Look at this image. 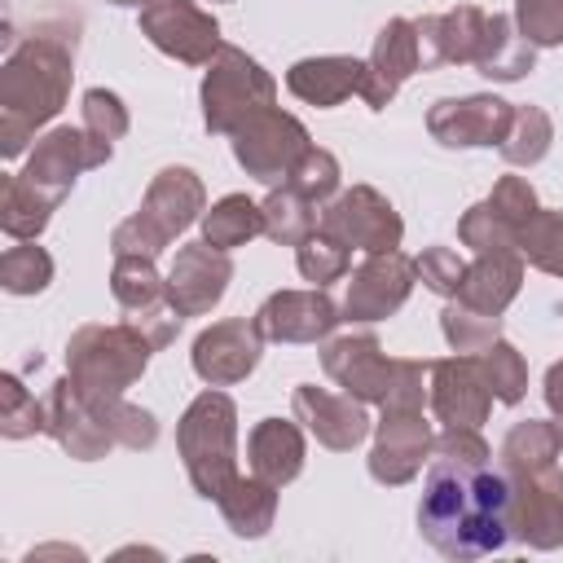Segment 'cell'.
Masks as SVG:
<instances>
[{
	"mask_svg": "<svg viewBox=\"0 0 563 563\" xmlns=\"http://www.w3.org/2000/svg\"><path fill=\"white\" fill-rule=\"evenodd\" d=\"M510 475L488 462L431 457L418 501V532L449 559H479L510 541Z\"/></svg>",
	"mask_w": 563,
	"mask_h": 563,
	"instance_id": "obj_1",
	"label": "cell"
},
{
	"mask_svg": "<svg viewBox=\"0 0 563 563\" xmlns=\"http://www.w3.org/2000/svg\"><path fill=\"white\" fill-rule=\"evenodd\" d=\"M559 431L550 422H519L501 444V471L510 475V537L532 550L563 545V475L554 466Z\"/></svg>",
	"mask_w": 563,
	"mask_h": 563,
	"instance_id": "obj_2",
	"label": "cell"
},
{
	"mask_svg": "<svg viewBox=\"0 0 563 563\" xmlns=\"http://www.w3.org/2000/svg\"><path fill=\"white\" fill-rule=\"evenodd\" d=\"M70 88V44L53 35H31L22 48L9 53L0 75V141L4 154H22L31 132L48 123Z\"/></svg>",
	"mask_w": 563,
	"mask_h": 563,
	"instance_id": "obj_3",
	"label": "cell"
},
{
	"mask_svg": "<svg viewBox=\"0 0 563 563\" xmlns=\"http://www.w3.org/2000/svg\"><path fill=\"white\" fill-rule=\"evenodd\" d=\"M233 422H238L233 400L224 391H202L176 427L185 471L198 497L207 501H220L238 484V427Z\"/></svg>",
	"mask_w": 563,
	"mask_h": 563,
	"instance_id": "obj_4",
	"label": "cell"
},
{
	"mask_svg": "<svg viewBox=\"0 0 563 563\" xmlns=\"http://www.w3.org/2000/svg\"><path fill=\"white\" fill-rule=\"evenodd\" d=\"M150 352H154V343L132 321L128 325H84L66 347L70 383L92 405L114 400V396H123V387L132 378H141Z\"/></svg>",
	"mask_w": 563,
	"mask_h": 563,
	"instance_id": "obj_5",
	"label": "cell"
},
{
	"mask_svg": "<svg viewBox=\"0 0 563 563\" xmlns=\"http://www.w3.org/2000/svg\"><path fill=\"white\" fill-rule=\"evenodd\" d=\"M198 211H202V180L189 167H167L150 185L141 211L114 229L110 246H114V255H145V260H154L176 233H185L194 224Z\"/></svg>",
	"mask_w": 563,
	"mask_h": 563,
	"instance_id": "obj_6",
	"label": "cell"
},
{
	"mask_svg": "<svg viewBox=\"0 0 563 563\" xmlns=\"http://www.w3.org/2000/svg\"><path fill=\"white\" fill-rule=\"evenodd\" d=\"M277 84L260 70L255 57H246L233 44H220L207 79H202V114L211 132H238L251 114L273 106Z\"/></svg>",
	"mask_w": 563,
	"mask_h": 563,
	"instance_id": "obj_7",
	"label": "cell"
},
{
	"mask_svg": "<svg viewBox=\"0 0 563 563\" xmlns=\"http://www.w3.org/2000/svg\"><path fill=\"white\" fill-rule=\"evenodd\" d=\"M312 145H308V132H303V123L299 119H290V114H282V110H260V114H251L238 132H233V154H238V163L255 176V180H264V185H277V180H286L295 167H299V158L308 154Z\"/></svg>",
	"mask_w": 563,
	"mask_h": 563,
	"instance_id": "obj_8",
	"label": "cell"
},
{
	"mask_svg": "<svg viewBox=\"0 0 563 563\" xmlns=\"http://www.w3.org/2000/svg\"><path fill=\"white\" fill-rule=\"evenodd\" d=\"M106 158H110V141H97L88 128H53L44 141H35V150L18 176L31 189H40L44 198L62 202L66 189L75 185V176Z\"/></svg>",
	"mask_w": 563,
	"mask_h": 563,
	"instance_id": "obj_9",
	"label": "cell"
},
{
	"mask_svg": "<svg viewBox=\"0 0 563 563\" xmlns=\"http://www.w3.org/2000/svg\"><path fill=\"white\" fill-rule=\"evenodd\" d=\"M141 31L154 48L189 66H202L211 53H220V22L194 0H150L141 9Z\"/></svg>",
	"mask_w": 563,
	"mask_h": 563,
	"instance_id": "obj_10",
	"label": "cell"
},
{
	"mask_svg": "<svg viewBox=\"0 0 563 563\" xmlns=\"http://www.w3.org/2000/svg\"><path fill=\"white\" fill-rule=\"evenodd\" d=\"M321 229L334 233L339 242L356 246V251H369V255L400 246V216H396V207H391L383 194H374L369 185H356V189L339 194V198L325 207Z\"/></svg>",
	"mask_w": 563,
	"mask_h": 563,
	"instance_id": "obj_11",
	"label": "cell"
},
{
	"mask_svg": "<svg viewBox=\"0 0 563 563\" xmlns=\"http://www.w3.org/2000/svg\"><path fill=\"white\" fill-rule=\"evenodd\" d=\"M435 435L422 418V405H383L378 444L369 453V475L378 484H405L422 471Z\"/></svg>",
	"mask_w": 563,
	"mask_h": 563,
	"instance_id": "obj_12",
	"label": "cell"
},
{
	"mask_svg": "<svg viewBox=\"0 0 563 563\" xmlns=\"http://www.w3.org/2000/svg\"><path fill=\"white\" fill-rule=\"evenodd\" d=\"M44 431H48L70 457H79V462L106 457V453L119 444V440L110 435V427L101 422V413L75 391L70 378H62V383L48 391V400H44Z\"/></svg>",
	"mask_w": 563,
	"mask_h": 563,
	"instance_id": "obj_13",
	"label": "cell"
},
{
	"mask_svg": "<svg viewBox=\"0 0 563 563\" xmlns=\"http://www.w3.org/2000/svg\"><path fill=\"white\" fill-rule=\"evenodd\" d=\"M229 277H233V264H229V255L220 246H211V242L180 246L176 264L167 273V303L180 317H198L224 295Z\"/></svg>",
	"mask_w": 563,
	"mask_h": 563,
	"instance_id": "obj_14",
	"label": "cell"
},
{
	"mask_svg": "<svg viewBox=\"0 0 563 563\" xmlns=\"http://www.w3.org/2000/svg\"><path fill=\"white\" fill-rule=\"evenodd\" d=\"M431 409L444 427H479L493 405V387L484 378L479 356H453L431 365Z\"/></svg>",
	"mask_w": 563,
	"mask_h": 563,
	"instance_id": "obj_15",
	"label": "cell"
},
{
	"mask_svg": "<svg viewBox=\"0 0 563 563\" xmlns=\"http://www.w3.org/2000/svg\"><path fill=\"white\" fill-rule=\"evenodd\" d=\"M413 273H418V264L405 260L400 251L369 255L347 282V317L352 321H378V317L396 312L413 286Z\"/></svg>",
	"mask_w": 563,
	"mask_h": 563,
	"instance_id": "obj_16",
	"label": "cell"
},
{
	"mask_svg": "<svg viewBox=\"0 0 563 563\" xmlns=\"http://www.w3.org/2000/svg\"><path fill=\"white\" fill-rule=\"evenodd\" d=\"M255 325L277 343H312L339 325V308L325 290H277L255 312Z\"/></svg>",
	"mask_w": 563,
	"mask_h": 563,
	"instance_id": "obj_17",
	"label": "cell"
},
{
	"mask_svg": "<svg viewBox=\"0 0 563 563\" xmlns=\"http://www.w3.org/2000/svg\"><path fill=\"white\" fill-rule=\"evenodd\" d=\"M260 343H264V334H260L255 321H220V325H211V330L198 334V343H194V369L211 387L238 383V378H246L260 365Z\"/></svg>",
	"mask_w": 563,
	"mask_h": 563,
	"instance_id": "obj_18",
	"label": "cell"
},
{
	"mask_svg": "<svg viewBox=\"0 0 563 563\" xmlns=\"http://www.w3.org/2000/svg\"><path fill=\"white\" fill-rule=\"evenodd\" d=\"M515 123V110L501 97H462V101H435L427 114V128L444 145H501Z\"/></svg>",
	"mask_w": 563,
	"mask_h": 563,
	"instance_id": "obj_19",
	"label": "cell"
},
{
	"mask_svg": "<svg viewBox=\"0 0 563 563\" xmlns=\"http://www.w3.org/2000/svg\"><path fill=\"white\" fill-rule=\"evenodd\" d=\"M321 361H325V374H330L343 391H352V396H361V400H378V405L387 400L391 378H396V361H387V352L378 347L374 334L334 339Z\"/></svg>",
	"mask_w": 563,
	"mask_h": 563,
	"instance_id": "obj_20",
	"label": "cell"
},
{
	"mask_svg": "<svg viewBox=\"0 0 563 563\" xmlns=\"http://www.w3.org/2000/svg\"><path fill=\"white\" fill-rule=\"evenodd\" d=\"M422 70V53H418V22L409 18H391L378 40H374V53H369V79H365V101L369 110H383L391 101V92L413 75Z\"/></svg>",
	"mask_w": 563,
	"mask_h": 563,
	"instance_id": "obj_21",
	"label": "cell"
},
{
	"mask_svg": "<svg viewBox=\"0 0 563 563\" xmlns=\"http://www.w3.org/2000/svg\"><path fill=\"white\" fill-rule=\"evenodd\" d=\"M295 413L308 422V431L325 444V449H352L365 440L369 418L361 409V396L352 391H325V387H299L295 391Z\"/></svg>",
	"mask_w": 563,
	"mask_h": 563,
	"instance_id": "obj_22",
	"label": "cell"
},
{
	"mask_svg": "<svg viewBox=\"0 0 563 563\" xmlns=\"http://www.w3.org/2000/svg\"><path fill=\"white\" fill-rule=\"evenodd\" d=\"M484 13L475 4H462L453 13L440 18H422L418 22V53H422V70L444 66V62H475L479 40H484Z\"/></svg>",
	"mask_w": 563,
	"mask_h": 563,
	"instance_id": "obj_23",
	"label": "cell"
},
{
	"mask_svg": "<svg viewBox=\"0 0 563 563\" xmlns=\"http://www.w3.org/2000/svg\"><path fill=\"white\" fill-rule=\"evenodd\" d=\"M369 79V62L356 57H308L295 62L286 75V88L295 97H303L308 106H339L352 92H365Z\"/></svg>",
	"mask_w": 563,
	"mask_h": 563,
	"instance_id": "obj_24",
	"label": "cell"
},
{
	"mask_svg": "<svg viewBox=\"0 0 563 563\" xmlns=\"http://www.w3.org/2000/svg\"><path fill=\"white\" fill-rule=\"evenodd\" d=\"M519 277H523V264H519V251L506 246V251H479V260L462 273V286L453 299L479 308V312H493L501 317V308L519 295Z\"/></svg>",
	"mask_w": 563,
	"mask_h": 563,
	"instance_id": "obj_25",
	"label": "cell"
},
{
	"mask_svg": "<svg viewBox=\"0 0 563 563\" xmlns=\"http://www.w3.org/2000/svg\"><path fill=\"white\" fill-rule=\"evenodd\" d=\"M251 475L268 479V484H290L299 471H303V435L282 422V418H264L255 431H251Z\"/></svg>",
	"mask_w": 563,
	"mask_h": 563,
	"instance_id": "obj_26",
	"label": "cell"
},
{
	"mask_svg": "<svg viewBox=\"0 0 563 563\" xmlns=\"http://www.w3.org/2000/svg\"><path fill=\"white\" fill-rule=\"evenodd\" d=\"M532 62H537V44H528V35H519L506 13H493L484 22V40H479V53H475L479 75L510 84V79H523L532 70Z\"/></svg>",
	"mask_w": 563,
	"mask_h": 563,
	"instance_id": "obj_27",
	"label": "cell"
},
{
	"mask_svg": "<svg viewBox=\"0 0 563 563\" xmlns=\"http://www.w3.org/2000/svg\"><path fill=\"white\" fill-rule=\"evenodd\" d=\"M216 506H220L229 532H238V537H264L273 528V515H277V484H268L260 475H251V479L238 475V484Z\"/></svg>",
	"mask_w": 563,
	"mask_h": 563,
	"instance_id": "obj_28",
	"label": "cell"
},
{
	"mask_svg": "<svg viewBox=\"0 0 563 563\" xmlns=\"http://www.w3.org/2000/svg\"><path fill=\"white\" fill-rule=\"evenodd\" d=\"M255 233H264V207H255L246 194L220 198L202 220V242H211L220 251H233V246L251 242Z\"/></svg>",
	"mask_w": 563,
	"mask_h": 563,
	"instance_id": "obj_29",
	"label": "cell"
},
{
	"mask_svg": "<svg viewBox=\"0 0 563 563\" xmlns=\"http://www.w3.org/2000/svg\"><path fill=\"white\" fill-rule=\"evenodd\" d=\"M317 229V202L308 198V194H299L295 185H282V189H273L268 194V202H264V233L273 238V242H303L308 233Z\"/></svg>",
	"mask_w": 563,
	"mask_h": 563,
	"instance_id": "obj_30",
	"label": "cell"
},
{
	"mask_svg": "<svg viewBox=\"0 0 563 563\" xmlns=\"http://www.w3.org/2000/svg\"><path fill=\"white\" fill-rule=\"evenodd\" d=\"M0 224H4V233L9 238H35L44 224H48V216H53V198H44L40 189H31L22 176H4V185H0Z\"/></svg>",
	"mask_w": 563,
	"mask_h": 563,
	"instance_id": "obj_31",
	"label": "cell"
},
{
	"mask_svg": "<svg viewBox=\"0 0 563 563\" xmlns=\"http://www.w3.org/2000/svg\"><path fill=\"white\" fill-rule=\"evenodd\" d=\"M519 251L537 268L563 277V211H532L519 224Z\"/></svg>",
	"mask_w": 563,
	"mask_h": 563,
	"instance_id": "obj_32",
	"label": "cell"
},
{
	"mask_svg": "<svg viewBox=\"0 0 563 563\" xmlns=\"http://www.w3.org/2000/svg\"><path fill=\"white\" fill-rule=\"evenodd\" d=\"M347 260H352V246L339 242L334 233L325 229H312L303 242H299V273L312 282V286H325L334 277L347 273Z\"/></svg>",
	"mask_w": 563,
	"mask_h": 563,
	"instance_id": "obj_33",
	"label": "cell"
},
{
	"mask_svg": "<svg viewBox=\"0 0 563 563\" xmlns=\"http://www.w3.org/2000/svg\"><path fill=\"white\" fill-rule=\"evenodd\" d=\"M48 277H53V260H48L44 246L18 242V246H9L4 260H0V282H4L9 295H35V290L48 286Z\"/></svg>",
	"mask_w": 563,
	"mask_h": 563,
	"instance_id": "obj_34",
	"label": "cell"
},
{
	"mask_svg": "<svg viewBox=\"0 0 563 563\" xmlns=\"http://www.w3.org/2000/svg\"><path fill=\"white\" fill-rule=\"evenodd\" d=\"M497 325H501V317L479 312V308H471L462 299H453L444 308V339L457 352H484V347H493L497 343Z\"/></svg>",
	"mask_w": 563,
	"mask_h": 563,
	"instance_id": "obj_35",
	"label": "cell"
},
{
	"mask_svg": "<svg viewBox=\"0 0 563 563\" xmlns=\"http://www.w3.org/2000/svg\"><path fill=\"white\" fill-rule=\"evenodd\" d=\"M479 365H484V378H488V387H493V400H501V405L523 400L528 369H523V356H519L510 343L497 339L493 347H484V352H479Z\"/></svg>",
	"mask_w": 563,
	"mask_h": 563,
	"instance_id": "obj_36",
	"label": "cell"
},
{
	"mask_svg": "<svg viewBox=\"0 0 563 563\" xmlns=\"http://www.w3.org/2000/svg\"><path fill=\"white\" fill-rule=\"evenodd\" d=\"M0 431L9 440L44 431V405L22 387L18 374H4V383H0Z\"/></svg>",
	"mask_w": 563,
	"mask_h": 563,
	"instance_id": "obj_37",
	"label": "cell"
},
{
	"mask_svg": "<svg viewBox=\"0 0 563 563\" xmlns=\"http://www.w3.org/2000/svg\"><path fill=\"white\" fill-rule=\"evenodd\" d=\"M545 150H550V119H545V110H537V106L515 110V123H510V132L501 141V154L510 163H537Z\"/></svg>",
	"mask_w": 563,
	"mask_h": 563,
	"instance_id": "obj_38",
	"label": "cell"
},
{
	"mask_svg": "<svg viewBox=\"0 0 563 563\" xmlns=\"http://www.w3.org/2000/svg\"><path fill=\"white\" fill-rule=\"evenodd\" d=\"M286 185H295L299 194H308L317 207L339 189V163H334V154H325V150H308L303 158H299V167L286 176Z\"/></svg>",
	"mask_w": 563,
	"mask_h": 563,
	"instance_id": "obj_39",
	"label": "cell"
},
{
	"mask_svg": "<svg viewBox=\"0 0 563 563\" xmlns=\"http://www.w3.org/2000/svg\"><path fill=\"white\" fill-rule=\"evenodd\" d=\"M519 31L528 44H563V0H519Z\"/></svg>",
	"mask_w": 563,
	"mask_h": 563,
	"instance_id": "obj_40",
	"label": "cell"
},
{
	"mask_svg": "<svg viewBox=\"0 0 563 563\" xmlns=\"http://www.w3.org/2000/svg\"><path fill=\"white\" fill-rule=\"evenodd\" d=\"M84 128H88L97 141H119V136L128 132V114H123L119 97L106 92V88H88V92H84Z\"/></svg>",
	"mask_w": 563,
	"mask_h": 563,
	"instance_id": "obj_41",
	"label": "cell"
},
{
	"mask_svg": "<svg viewBox=\"0 0 563 563\" xmlns=\"http://www.w3.org/2000/svg\"><path fill=\"white\" fill-rule=\"evenodd\" d=\"M418 273H422V282L435 290V295H457V286H462V273H466V264L449 251V246H431V251H422L418 260Z\"/></svg>",
	"mask_w": 563,
	"mask_h": 563,
	"instance_id": "obj_42",
	"label": "cell"
},
{
	"mask_svg": "<svg viewBox=\"0 0 563 563\" xmlns=\"http://www.w3.org/2000/svg\"><path fill=\"white\" fill-rule=\"evenodd\" d=\"M431 453H435V457H453V462H475V466L488 462V444L479 440L475 427H444V431L435 435Z\"/></svg>",
	"mask_w": 563,
	"mask_h": 563,
	"instance_id": "obj_43",
	"label": "cell"
},
{
	"mask_svg": "<svg viewBox=\"0 0 563 563\" xmlns=\"http://www.w3.org/2000/svg\"><path fill=\"white\" fill-rule=\"evenodd\" d=\"M545 400L554 413H563V361L550 365V374H545Z\"/></svg>",
	"mask_w": 563,
	"mask_h": 563,
	"instance_id": "obj_44",
	"label": "cell"
},
{
	"mask_svg": "<svg viewBox=\"0 0 563 563\" xmlns=\"http://www.w3.org/2000/svg\"><path fill=\"white\" fill-rule=\"evenodd\" d=\"M110 4H136V9H145L150 0H110Z\"/></svg>",
	"mask_w": 563,
	"mask_h": 563,
	"instance_id": "obj_45",
	"label": "cell"
},
{
	"mask_svg": "<svg viewBox=\"0 0 563 563\" xmlns=\"http://www.w3.org/2000/svg\"><path fill=\"white\" fill-rule=\"evenodd\" d=\"M554 431H559V449H563V422H559V427H554Z\"/></svg>",
	"mask_w": 563,
	"mask_h": 563,
	"instance_id": "obj_46",
	"label": "cell"
}]
</instances>
